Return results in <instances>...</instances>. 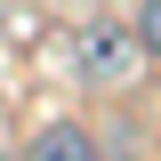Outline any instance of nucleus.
Segmentation results:
<instances>
[{"instance_id": "f257e3e1", "label": "nucleus", "mask_w": 161, "mask_h": 161, "mask_svg": "<svg viewBox=\"0 0 161 161\" xmlns=\"http://www.w3.org/2000/svg\"><path fill=\"white\" fill-rule=\"evenodd\" d=\"M137 64H145V48H137V32H129V24L89 16V24L73 32V73L89 80V89H129V80H137Z\"/></svg>"}, {"instance_id": "f03ea898", "label": "nucleus", "mask_w": 161, "mask_h": 161, "mask_svg": "<svg viewBox=\"0 0 161 161\" xmlns=\"http://www.w3.org/2000/svg\"><path fill=\"white\" fill-rule=\"evenodd\" d=\"M32 153H40V161H89V153H97V129L48 121V129H32Z\"/></svg>"}, {"instance_id": "7ed1b4c3", "label": "nucleus", "mask_w": 161, "mask_h": 161, "mask_svg": "<svg viewBox=\"0 0 161 161\" xmlns=\"http://www.w3.org/2000/svg\"><path fill=\"white\" fill-rule=\"evenodd\" d=\"M129 32H137V48L161 64V0H137V16H129Z\"/></svg>"}]
</instances>
